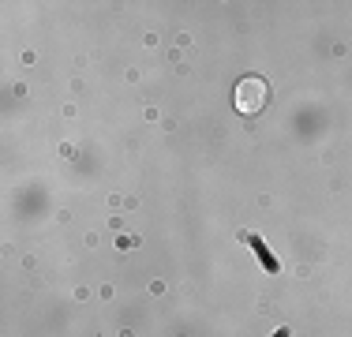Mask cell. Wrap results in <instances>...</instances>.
I'll use <instances>...</instances> for the list:
<instances>
[{
    "mask_svg": "<svg viewBox=\"0 0 352 337\" xmlns=\"http://www.w3.org/2000/svg\"><path fill=\"white\" fill-rule=\"evenodd\" d=\"M274 337H292L289 330H285V326H281V330H274Z\"/></svg>",
    "mask_w": 352,
    "mask_h": 337,
    "instance_id": "3",
    "label": "cell"
},
{
    "mask_svg": "<svg viewBox=\"0 0 352 337\" xmlns=\"http://www.w3.org/2000/svg\"><path fill=\"white\" fill-rule=\"evenodd\" d=\"M240 240H244L248 248L255 251V259H258V263H263V270H266V274H278V270H281V263H278V259H274V251H270V248H266V243H263V236H251V232H244V236H240Z\"/></svg>",
    "mask_w": 352,
    "mask_h": 337,
    "instance_id": "2",
    "label": "cell"
},
{
    "mask_svg": "<svg viewBox=\"0 0 352 337\" xmlns=\"http://www.w3.org/2000/svg\"><path fill=\"white\" fill-rule=\"evenodd\" d=\"M266 83L258 79V75H244V79L236 83V90H232V105H236V113H244V116H255L258 109L266 105Z\"/></svg>",
    "mask_w": 352,
    "mask_h": 337,
    "instance_id": "1",
    "label": "cell"
}]
</instances>
